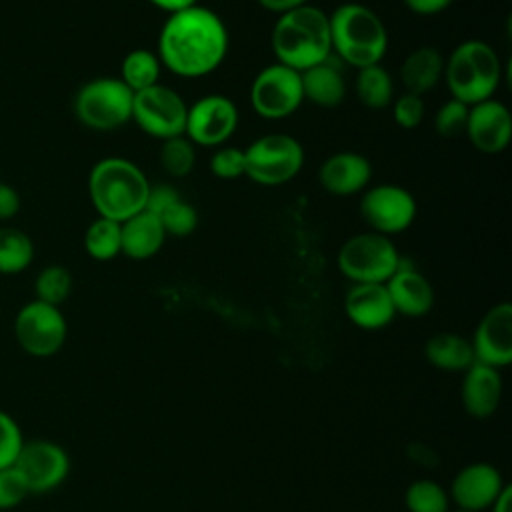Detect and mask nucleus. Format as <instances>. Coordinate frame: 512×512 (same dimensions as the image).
<instances>
[{
    "mask_svg": "<svg viewBox=\"0 0 512 512\" xmlns=\"http://www.w3.org/2000/svg\"><path fill=\"white\" fill-rule=\"evenodd\" d=\"M238 128V108L222 94H208L198 98L186 112L184 136L194 146L218 148Z\"/></svg>",
    "mask_w": 512,
    "mask_h": 512,
    "instance_id": "obj_13",
    "label": "nucleus"
},
{
    "mask_svg": "<svg viewBox=\"0 0 512 512\" xmlns=\"http://www.w3.org/2000/svg\"><path fill=\"white\" fill-rule=\"evenodd\" d=\"M134 92L120 78H94L74 96V114L86 128L108 132L130 122Z\"/></svg>",
    "mask_w": 512,
    "mask_h": 512,
    "instance_id": "obj_6",
    "label": "nucleus"
},
{
    "mask_svg": "<svg viewBox=\"0 0 512 512\" xmlns=\"http://www.w3.org/2000/svg\"><path fill=\"white\" fill-rule=\"evenodd\" d=\"M18 210H20L18 192L10 184L0 182V222L14 218L18 214Z\"/></svg>",
    "mask_w": 512,
    "mask_h": 512,
    "instance_id": "obj_40",
    "label": "nucleus"
},
{
    "mask_svg": "<svg viewBox=\"0 0 512 512\" xmlns=\"http://www.w3.org/2000/svg\"><path fill=\"white\" fill-rule=\"evenodd\" d=\"M356 96L370 110H384L394 100V82L382 64L364 66L356 74Z\"/></svg>",
    "mask_w": 512,
    "mask_h": 512,
    "instance_id": "obj_26",
    "label": "nucleus"
},
{
    "mask_svg": "<svg viewBox=\"0 0 512 512\" xmlns=\"http://www.w3.org/2000/svg\"><path fill=\"white\" fill-rule=\"evenodd\" d=\"M384 284L396 314H402L408 318H420L428 314L434 306L432 284L412 264H404L402 258L396 272Z\"/></svg>",
    "mask_w": 512,
    "mask_h": 512,
    "instance_id": "obj_18",
    "label": "nucleus"
},
{
    "mask_svg": "<svg viewBox=\"0 0 512 512\" xmlns=\"http://www.w3.org/2000/svg\"><path fill=\"white\" fill-rule=\"evenodd\" d=\"M460 398L464 410L476 418H490L502 400V376L498 368L474 362L468 370H464Z\"/></svg>",
    "mask_w": 512,
    "mask_h": 512,
    "instance_id": "obj_21",
    "label": "nucleus"
},
{
    "mask_svg": "<svg viewBox=\"0 0 512 512\" xmlns=\"http://www.w3.org/2000/svg\"><path fill=\"white\" fill-rule=\"evenodd\" d=\"M328 26L332 54L356 70L380 64L388 50V32L384 22L364 4H340L328 16Z\"/></svg>",
    "mask_w": 512,
    "mask_h": 512,
    "instance_id": "obj_4",
    "label": "nucleus"
},
{
    "mask_svg": "<svg viewBox=\"0 0 512 512\" xmlns=\"http://www.w3.org/2000/svg\"><path fill=\"white\" fill-rule=\"evenodd\" d=\"M426 360L444 372H464L474 360V350L468 338L456 332H438L424 346Z\"/></svg>",
    "mask_w": 512,
    "mask_h": 512,
    "instance_id": "obj_25",
    "label": "nucleus"
},
{
    "mask_svg": "<svg viewBox=\"0 0 512 512\" xmlns=\"http://www.w3.org/2000/svg\"><path fill=\"white\" fill-rule=\"evenodd\" d=\"M210 170L220 180H236L244 176V150L236 146H218L210 158Z\"/></svg>",
    "mask_w": 512,
    "mask_h": 512,
    "instance_id": "obj_35",
    "label": "nucleus"
},
{
    "mask_svg": "<svg viewBox=\"0 0 512 512\" xmlns=\"http://www.w3.org/2000/svg\"><path fill=\"white\" fill-rule=\"evenodd\" d=\"M332 56V54H330ZM304 100L320 108H336L346 96V80L342 70L330 58L300 72Z\"/></svg>",
    "mask_w": 512,
    "mask_h": 512,
    "instance_id": "obj_23",
    "label": "nucleus"
},
{
    "mask_svg": "<svg viewBox=\"0 0 512 512\" xmlns=\"http://www.w3.org/2000/svg\"><path fill=\"white\" fill-rule=\"evenodd\" d=\"M160 164L168 176L184 178L194 170L196 164V146L182 134L162 140L158 152Z\"/></svg>",
    "mask_w": 512,
    "mask_h": 512,
    "instance_id": "obj_32",
    "label": "nucleus"
},
{
    "mask_svg": "<svg viewBox=\"0 0 512 512\" xmlns=\"http://www.w3.org/2000/svg\"><path fill=\"white\" fill-rule=\"evenodd\" d=\"M34 260L30 236L14 226H0V274H20Z\"/></svg>",
    "mask_w": 512,
    "mask_h": 512,
    "instance_id": "obj_28",
    "label": "nucleus"
},
{
    "mask_svg": "<svg viewBox=\"0 0 512 512\" xmlns=\"http://www.w3.org/2000/svg\"><path fill=\"white\" fill-rule=\"evenodd\" d=\"M336 262L352 284H384L396 272L400 256L390 236L370 230L348 238Z\"/></svg>",
    "mask_w": 512,
    "mask_h": 512,
    "instance_id": "obj_7",
    "label": "nucleus"
},
{
    "mask_svg": "<svg viewBox=\"0 0 512 512\" xmlns=\"http://www.w3.org/2000/svg\"><path fill=\"white\" fill-rule=\"evenodd\" d=\"M456 512H468V510H456Z\"/></svg>",
    "mask_w": 512,
    "mask_h": 512,
    "instance_id": "obj_45",
    "label": "nucleus"
},
{
    "mask_svg": "<svg viewBox=\"0 0 512 512\" xmlns=\"http://www.w3.org/2000/svg\"><path fill=\"white\" fill-rule=\"evenodd\" d=\"M14 468L24 478L30 494H44L58 488L68 472V452L52 440H24Z\"/></svg>",
    "mask_w": 512,
    "mask_h": 512,
    "instance_id": "obj_14",
    "label": "nucleus"
},
{
    "mask_svg": "<svg viewBox=\"0 0 512 512\" xmlns=\"http://www.w3.org/2000/svg\"><path fill=\"white\" fill-rule=\"evenodd\" d=\"M150 182L130 160L108 156L98 160L88 174V196L98 216L124 222L146 206Z\"/></svg>",
    "mask_w": 512,
    "mask_h": 512,
    "instance_id": "obj_3",
    "label": "nucleus"
},
{
    "mask_svg": "<svg viewBox=\"0 0 512 512\" xmlns=\"http://www.w3.org/2000/svg\"><path fill=\"white\" fill-rule=\"evenodd\" d=\"M66 334L68 324L58 306L34 298L16 312L14 338L18 346L34 358H48L60 352Z\"/></svg>",
    "mask_w": 512,
    "mask_h": 512,
    "instance_id": "obj_10",
    "label": "nucleus"
},
{
    "mask_svg": "<svg viewBox=\"0 0 512 512\" xmlns=\"http://www.w3.org/2000/svg\"><path fill=\"white\" fill-rule=\"evenodd\" d=\"M84 250L90 258L100 262L116 258L122 250L120 222L102 216L92 220L84 232Z\"/></svg>",
    "mask_w": 512,
    "mask_h": 512,
    "instance_id": "obj_29",
    "label": "nucleus"
},
{
    "mask_svg": "<svg viewBox=\"0 0 512 512\" xmlns=\"http://www.w3.org/2000/svg\"><path fill=\"white\" fill-rule=\"evenodd\" d=\"M468 108L464 102L450 98L446 100L436 116H434V128L438 132V136L442 138H456L462 136L466 130V120H468Z\"/></svg>",
    "mask_w": 512,
    "mask_h": 512,
    "instance_id": "obj_34",
    "label": "nucleus"
},
{
    "mask_svg": "<svg viewBox=\"0 0 512 512\" xmlns=\"http://www.w3.org/2000/svg\"><path fill=\"white\" fill-rule=\"evenodd\" d=\"M176 200H180V194L174 186H170V184H150L144 210L160 216Z\"/></svg>",
    "mask_w": 512,
    "mask_h": 512,
    "instance_id": "obj_39",
    "label": "nucleus"
},
{
    "mask_svg": "<svg viewBox=\"0 0 512 512\" xmlns=\"http://www.w3.org/2000/svg\"><path fill=\"white\" fill-rule=\"evenodd\" d=\"M258 4L266 10V12H272V14H284V12H290L294 8H300L304 4H308V0H258Z\"/></svg>",
    "mask_w": 512,
    "mask_h": 512,
    "instance_id": "obj_42",
    "label": "nucleus"
},
{
    "mask_svg": "<svg viewBox=\"0 0 512 512\" xmlns=\"http://www.w3.org/2000/svg\"><path fill=\"white\" fill-rule=\"evenodd\" d=\"M344 312L362 330L386 328L396 316L386 284H352L344 298Z\"/></svg>",
    "mask_w": 512,
    "mask_h": 512,
    "instance_id": "obj_19",
    "label": "nucleus"
},
{
    "mask_svg": "<svg viewBox=\"0 0 512 512\" xmlns=\"http://www.w3.org/2000/svg\"><path fill=\"white\" fill-rule=\"evenodd\" d=\"M442 76L452 98L472 106L490 100L498 90L502 64L494 48L484 40H464L444 60Z\"/></svg>",
    "mask_w": 512,
    "mask_h": 512,
    "instance_id": "obj_5",
    "label": "nucleus"
},
{
    "mask_svg": "<svg viewBox=\"0 0 512 512\" xmlns=\"http://www.w3.org/2000/svg\"><path fill=\"white\" fill-rule=\"evenodd\" d=\"M186 112L188 104L182 100V96L174 88L158 82L150 88L134 92L130 120L144 134L162 142L166 138L184 134Z\"/></svg>",
    "mask_w": 512,
    "mask_h": 512,
    "instance_id": "obj_9",
    "label": "nucleus"
},
{
    "mask_svg": "<svg viewBox=\"0 0 512 512\" xmlns=\"http://www.w3.org/2000/svg\"><path fill=\"white\" fill-rule=\"evenodd\" d=\"M152 6L164 10V12H176V10H182V8H188L192 4H198V0H148Z\"/></svg>",
    "mask_w": 512,
    "mask_h": 512,
    "instance_id": "obj_44",
    "label": "nucleus"
},
{
    "mask_svg": "<svg viewBox=\"0 0 512 512\" xmlns=\"http://www.w3.org/2000/svg\"><path fill=\"white\" fill-rule=\"evenodd\" d=\"M392 118L394 122L404 128V130H412L416 126H420V122L424 120V100L422 96H416V94H410V92H404L402 96L394 98L392 100Z\"/></svg>",
    "mask_w": 512,
    "mask_h": 512,
    "instance_id": "obj_37",
    "label": "nucleus"
},
{
    "mask_svg": "<svg viewBox=\"0 0 512 512\" xmlns=\"http://www.w3.org/2000/svg\"><path fill=\"white\" fill-rule=\"evenodd\" d=\"M162 64L156 56V52L136 48L130 50L120 64V80L132 90L140 92L144 88H150L160 82Z\"/></svg>",
    "mask_w": 512,
    "mask_h": 512,
    "instance_id": "obj_27",
    "label": "nucleus"
},
{
    "mask_svg": "<svg viewBox=\"0 0 512 512\" xmlns=\"http://www.w3.org/2000/svg\"><path fill=\"white\" fill-rule=\"evenodd\" d=\"M408 512H450L448 492L430 478H420L408 484L404 492Z\"/></svg>",
    "mask_w": 512,
    "mask_h": 512,
    "instance_id": "obj_31",
    "label": "nucleus"
},
{
    "mask_svg": "<svg viewBox=\"0 0 512 512\" xmlns=\"http://www.w3.org/2000/svg\"><path fill=\"white\" fill-rule=\"evenodd\" d=\"M304 164L302 144L282 132L264 134L244 148V176L260 186L290 182Z\"/></svg>",
    "mask_w": 512,
    "mask_h": 512,
    "instance_id": "obj_8",
    "label": "nucleus"
},
{
    "mask_svg": "<svg viewBox=\"0 0 512 512\" xmlns=\"http://www.w3.org/2000/svg\"><path fill=\"white\" fill-rule=\"evenodd\" d=\"M122 232V250L120 254L130 260H148L160 252L166 232L160 224V218L148 210H140L128 220L120 222Z\"/></svg>",
    "mask_w": 512,
    "mask_h": 512,
    "instance_id": "obj_22",
    "label": "nucleus"
},
{
    "mask_svg": "<svg viewBox=\"0 0 512 512\" xmlns=\"http://www.w3.org/2000/svg\"><path fill=\"white\" fill-rule=\"evenodd\" d=\"M406 8L418 16H434L444 12L454 0H402Z\"/></svg>",
    "mask_w": 512,
    "mask_h": 512,
    "instance_id": "obj_41",
    "label": "nucleus"
},
{
    "mask_svg": "<svg viewBox=\"0 0 512 512\" xmlns=\"http://www.w3.org/2000/svg\"><path fill=\"white\" fill-rule=\"evenodd\" d=\"M24 444L18 422L4 410H0V470L14 466L18 452Z\"/></svg>",
    "mask_w": 512,
    "mask_h": 512,
    "instance_id": "obj_36",
    "label": "nucleus"
},
{
    "mask_svg": "<svg viewBox=\"0 0 512 512\" xmlns=\"http://www.w3.org/2000/svg\"><path fill=\"white\" fill-rule=\"evenodd\" d=\"M270 44L276 62L296 72L324 62L332 54L328 14L310 4L280 14Z\"/></svg>",
    "mask_w": 512,
    "mask_h": 512,
    "instance_id": "obj_2",
    "label": "nucleus"
},
{
    "mask_svg": "<svg viewBox=\"0 0 512 512\" xmlns=\"http://www.w3.org/2000/svg\"><path fill=\"white\" fill-rule=\"evenodd\" d=\"M470 144L482 154H500L512 138V116L506 104L490 98L468 108L466 130Z\"/></svg>",
    "mask_w": 512,
    "mask_h": 512,
    "instance_id": "obj_16",
    "label": "nucleus"
},
{
    "mask_svg": "<svg viewBox=\"0 0 512 512\" xmlns=\"http://www.w3.org/2000/svg\"><path fill=\"white\" fill-rule=\"evenodd\" d=\"M228 54V30L222 18L206 6L192 4L170 12L158 34L162 68L180 78L212 74Z\"/></svg>",
    "mask_w": 512,
    "mask_h": 512,
    "instance_id": "obj_1",
    "label": "nucleus"
},
{
    "mask_svg": "<svg viewBox=\"0 0 512 512\" xmlns=\"http://www.w3.org/2000/svg\"><path fill=\"white\" fill-rule=\"evenodd\" d=\"M506 482L500 470L488 462H472L456 472L450 484V494L458 510L484 512L492 506Z\"/></svg>",
    "mask_w": 512,
    "mask_h": 512,
    "instance_id": "obj_17",
    "label": "nucleus"
},
{
    "mask_svg": "<svg viewBox=\"0 0 512 512\" xmlns=\"http://www.w3.org/2000/svg\"><path fill=\"white\" fill-rule=\"evenodd\" d=\"M474 360L492 368H506L512 362V304L492 306L478 322L470 340Z\"/></svg>",
    "mask_w": 512,
    "mask_h": 512,
    "instance_id": "obj_15",
    "label": "nucleus"
},
{
    "mask_svg": "<svg viewBox=\"0 0 512 512\" xmlns=\"http://www.w3.org/2000/svg\"><path fill=\"white\" fill-rule=\"evenodd\" d=\"M70 292H72V274L68 268L60 264L44 266L34 280L36 300L46 302L50 306L60 308V304L68 300Z\"/></svg>",
    "mask_w": 512,
    "mask_h": 512,
    "instance_id": "obj_30",
    "label": "nucleus"
},
{
    "mask_svg": "<svg viewBox=\"0 0 512 512\" xmlns=\"http://www.w3.org/2000/svg\"><path fill=\"white\" fill-rule=\"evenodd\" d=\"M360 214L372 232L392 236L410 228L416 218V200L398 184H378L364 192Z\"/></svg>",
    "mask_w": 512,
    "mask_h": 512,
    "instance_id": "obj_12",
    "label": "nucleus"
},
{
    "mask_svg": "<svg viewBox=\"0 0 512 512\" xmlns=\"http://www.w3.org/2000/svg\"><path fill=\"white\" fill-rule=\"evenodd\" d=\"M28 488L24 484V478L14 466L0 470V510H8L24 502L28 496Z\"/></svg>",
    "mask_w": 512,
    "mask_h": 512,
    "instance_id": "obj_38",
    "label": "nucleus"
},
{
    "mask_svg": "<svg viewBox=\"0 0 512 512\" xmlns=\"http://www.w3.org/2000/svg\"><path fill=\"white\" fill-rule=\"evenodd\" d=\"M304 102L300 72L274 62L264 66L252 80L250 106L266 120H280L294 114Z\"/></svg>",
    "mask_w": 512,
    "mask_h": 512,
    "instance_id": "obj_11",
    "label": "nucleus"
},
{
    "mask_svg": "<svg viewBox=\"0 0 512 512\" xmlns=\"http://www.w3.org/2000/svg\"><path fill=\"white\" fill-rule=\"evenodd\" d=\"M372 178V166L366 156L352 150H342L328 156L320 170V186L334 196H352L368 186Z\"/></svg>",
    "mask_w": 512,
    "mask_h": 512,
    "instance_id": "obj_20",
    "label": "nucleus"
},
{
    "mask_svg": "<svg viewBox=\"0 0 512 512\" xmlns=\"http://www.w3.org/2000/svg\"><path fill=\"white\" fill-rule=\"evenodd\" d=\"M444 74V56L432 46H420L412 50L402 66H400V80L406 92L424 96L430 92Z\"/></svg>",
    "mask_w": 512,
    "mask_h": 512,
    "instance_id": "obj_24",
    "label": "nucleus"
},
{
    "mask_svg": "<svg viewBox=\"0 0 512 512\" xmlns=\"http://www.w3.org/2000/svg\"><path fill=\"white\" fill-rule=\"evenodd\" d=\"M160 224L166 232V236L174 238H186L190 236L198 226V212L192 204L184 202L182 198L170 204L160 216Z\"/></svg>",
    "mask_w": 512,
    "mask_h": 512,
    "instance_id": "obj_33",
    "label": "nucleus"
},
{
    "mask_svg": "<svg viewBox=\"0 0 512 512\" xmlns=\"http://www.w3.org/2000/svg\"><path fill=\"white\" fill-rule=\"evenodd\" d=\"M490 512H512V488L506 484L504 490L498 494V498L488 508Z\"/></svg>",
    "mask_w": 512,
    "mask_h": 512,
    "instance_id": "obj_43",
    "label": "nucleus"
}]
</instances>
